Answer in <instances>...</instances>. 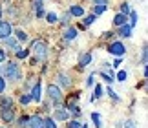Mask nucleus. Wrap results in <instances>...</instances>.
Returning a JSON list of instances; mask_svg holds the SVG:
<instances>
[{
    "mask_svg": "<svg viewBox=\"0 0 148 128\" xmlns=\"http://www.w3.org/2000/svg\"><path fill=\"white\" fill-rule=\"evenodd\" d=\"M130 11H132V9H130V4L123 2V4H121V13H123V15H128Z\"/></svg>",
    "mask_w": 148,
    "mask_h": 128,
    "instance_id": "28",
    "label": "nucleus"
},
{
    "mask_svg": "<svg viewBox=\"0 0 148 128\" xmlns=\"http://www.w3.org/2000/svg\"><path fill=\"white\" fill-rule=\"evenodd\" d=\"M130 28H134L135 24H137V13H135V11H130Z\"/></svg>",
    "mask_w": 148,
    "mask_h": 128,
    "instance_id": "22",
    "label": "nucleus"
},
{
    "mask_svg": "<svg viewBox=\"0 0 148 128\" xmlns=\"http://www.w3.org/2000/svg\"><path fill=\"white\" fill-rule=\"evenodd\" d=\"M27 119H29L27 115H22V117L18 119V125H20V126H27Z\"/></svg>",
    "mask_w": 148,
    "mask_h": 128,
    "instance_id": "31",
    "label": "nucleus"
},
{
    "mask_svg": "<svg viewBox=\"0 0 148 128\" xmlns=\"http://www.w3.org/2000/svg\"><path fill=\"white\" fill-rule=\"evenodd\" d=\"M0 117H2L4 123H13V121H15V112H13V108H2Z\"/></svg>",
    "mask_w": 148,
    "mask_h": 128,
    "instance_id": "6",
    "label": "nucleus"
},
{
    "mask_svg": "<svg viewBox=\"0 0 148 128\" xmlns=\"http://www.w3.org/2000/svg\"><path fill=\"white\" fill-rule=\"evenodd\" d=\"M121 66V57H117L115 61H113V68H119Z\"/></svg>",
    "mask_w": 148,
    "mask_h": 128,
    "instance_id": "40",
    "label": "nucleus"
},
{
    "mask_svg": "<svg viewBox=\"0 0 148 128\" xmlns=\"http://www.w3.org/2000/svg\"><path fill=\"white\" fill-rule=\"evenodd\" d=\"M0 104H2V108H11L13 106V101H11L9 97H2L0 99Z\"/></svg>",
    "mask_w": 148,
    "mask_h": 128,
    "instance_id": "20",
    "label": "nucleus"
},
{
    "mask_svg": "<svg viewBox=\"0 0 148 128\" xmlns=\"http://www.w3.org/2000/svg\"><path fill=\"white\" fill-rule=\"evenodd\" d=\"M4 88H5V79H4V77H0V94L4 92Z\"/></svg>",
    "mask_w": 148,
    "mask_h": 128,
    "instance_id": "36",
    "label": "nucleus"
},
{
    "mask_svg": "<svg viewBox=\"0 0 148 128\" xmlns=\"http://www.w3.org/2000/svg\"><path fill=\"white\" fill-rule=\"evenodd\" d=\"M33 6H35V13H37V17H42L44 15V6H42V2H40V0H35V4H33Z\"/></svg>",
    "mask_w": 148,
    "mask_h": 128,
    "instance_id": "17",
    "label": "nucleus"
},
{
    "mask_svg": "<svg viewBox=\"0 0 148 128\" xmlns=\"http://www.w3.org/2000/svg\"><path fill=\"white\" fill-rule=\"evenodd\" d=\"M95 22V15H88V17H84V26H90V24H93Z\"/></svg>",
    "mask_w": 148,
    "mask_h": 128,
    "instance_id": "26",
    "label": "nucleus"
},
{
    "mask_svg": "<svg viewBox=\"0 0 148 128\" xmlns=\"http://www.w3.org/2000/svg\"><path fill=\"white\" fill-rule=\"evenodd\" d=\"M75 37H77V30H75V28H68V30L64 31V39L66 40H73Z\"/></svg>",
    "mask_w": 148,
    "mask_h": 128,
    "instance_id": "15",
    "label": "nucleus"
},
{
    "mask_svg": "<svg viewBox=\"0 0 148 128\" xmlns=\"http://www.w3.org/2000/svg\"><path fill=\"white\" fill-rule=\"evenodd\" d=\"M146 53H148V51H146V46H145V48H143V57H141V62H143V64H146Z\"/></svg>",
    "mask_w": 148,
    "mask_h": 128,
    "instance_id": "37",
    "label": "nucleus"
},
{
    "mask_svg": "<svg viewBox=\"0 0 148 128\" xmlns=\"http://www.w3.org/2000/svg\"><path fill=\"white\" fill-rule=\"evenodd\" d=\"M0 15H2V11H0Z\"/></svg>",
    "mask_w": 148,
    "mask_h": 128,
    "instance_id": "44",
    "label": "nucleus"
},
{
    "mask_svg": "<svg viewBox=\"0 0 148 128\" xmlns=\"http://www.w3.org/2000/svg\"><path fill=\"white\" fill-rule=\"evenodd\" d=\"M4 77H8V79H20L22 77V73H20V70H18V64H15V62H8V66H4Z\"/></svg>",
    "mask_w": 148,
    "mask_h": 128,
    "instance_id": "2",
    "label": "nucleus"
},
{
    "mask_svg": "<svg viewBox=\"0 0 148 128\" xmlns=\"http://www.w3.org/2000/svg\"><path fill=\"white\" fill-rule=\"evenodd\" d=\"M130 35H132V28H130V24L119 26V37H130Z\"/></svg>",
    "mask_w": 148,
    "mask_h": 128,
    "instance_id": "13",
    "label": "nucleus"
},
{
    "mask_svg": "<svg viewBox=\"0 0 148 128\" xmlns=\"http://www.w3.org/2000/svg\"><path fill=\"white\" fill-rule=\"evenodd\" d=\"M110 0H95V6H106Z\"/></svg>",
    "mask_w": 148,
    "mask_h": 128,
    "instance_id": "39",
    "label": "nucleus"
},
{
    "mask_svg": "<svg viewBox=\"0 0 148 128\" xmlns=\"http://www.w3.org/2000/svg\"><path fill=\"white\" fill-rule=\"evenodd\" d=\"M4 61H5V51L0 50V62H4Z\"/></svg>",
    "mask_w": 148,
    "mask_h": 128,
    "instance_id": "41",
    "label": "nucleus"
},
{
    "mask_svg": "<svg viewBox=\"0 0 148 128\" xmlns=\"http://www.w3.org/2000/svg\"><path fill=\"white\" fill-rule=\"evenodd\" d=\"M13 33V28L8 20H0V39H8Z\"/></svg>",
    "mask_w": 148,
    "mask_h": 128,
    "instance_id": "5",
    "label": "nucleus"
},
{
    "mask_svg": "<svg viewBox=\"0 0 148 128\" xmlns=\"http://www.w3.org/2000/svg\"><path fill=\"white\" fill-rule=\"evenodd\" d=\"M5 46H8V48H11V50H16V48H18L16 40H15V39H11V37H8V39H5Z\"/></svg>",
    "mask_w": 148,
    "mask_h": 128,
    "instance_id": "19",
    "label": "nucleus"
},
{
    "mask_svg": "<svg viewBox=\"0 0 148 128\" xmlns=\"http://www.w3.org/2000/svg\"><path fill=\"white\" fill-rule=\"evenodd\" d=\"M106 11V6H93V15L97 17V15H101V13H104Z\"/></svg>",
    "mask_w": 148,
    "mask_h": 128,
    "instance_id": "23",
    "label": "nucleus"
},
{
    "mask_svg": "<svg viewBox=\"0 0 148 128\" xmlns=\"http://www.w3.org/2000/svg\"><path fill=\"white\" fill-rule=\"evenodd\" d=\"M108 51H110L112 55L123 57L124 53H126V48H124V44H123V42H112L110 46H108Z\"/></svg>",
    "mask_w": 148,
    "mask_h": 128,
    "instance_id": "4",
    "label": "nucleus"
},
{
    "mask_svg": "<svg viewBox=\"0 0 148 128\" xmlns=\"http://www.w3.org/2000/svg\"><path fill=\"white\" fill-rule=\"evenodd\" d=\"M55 119H60V121L70 119V112L66 108H55Z\"/></svg>",
    "mask_w": 148,
    "mask_h": 128,
    "instance_id": "8",
    "label": "nucleus"
},
{
    "mask_svg": "<svg viewBox=\"0 0 148 128\" xmlns=\"http://www.w3.org/2000/svg\"><path fill=\"white\" fill-rule=\"evenodd\" d=\"M124 128H135V121H132V119H128L126 123H124Z\"/></svg>",
    "mask_w": 148,
    "mask_h": 128,
    "instance_id": "35",
    "label": "nucleus"
},
{
    "mask_svg": "<svg viewBox=\"0 0 148 128\" xmlns=\"http://www.w3.org/2000/svg\"><path fill=\"white\" fill-rule=\"evenodd\" d=\"M108 94H110V95H112L113 99H115V101L119 99V97H117V94H115V92H113V90H110V88H108Z\"/></svg>",
    "mask_w": 148,
    "mask_h": 128,
    "instance_id": "42",
    "label": "nucleus"
},
{
    "mask_svg": "<svg viewBox=\"0 0 148 128\" xmlns=\"http://www.w3.org/2000/svg\"><path fill=\"white\" fill-rule=\"evenodd\" d=\"M101 77L104 79L106 83H110V84L113 83V81H115V79H113V75H112V73H102V72H101Z\"/></svg>",
    "mask_w": 148,
    "mask_h": 128,
    "instance_id": "27",
    "label": "nucleus"
},
{
    "mask_svg": "<svg viewBox=\"0 0 148 128\" xmlns=\"http://www.w3.org/2000/svg\"><path fill=\"white\" fill-rule=\"evenodd\" d=\"M44 128H57V123H55V119H51V117L44 119Z\"/></svg>",
    "mask_w": 148,
    "mask_h": 128,
    "instance_id": "21",
    "label": "nucleus"
},
{
    "mask_svg": "<svg viewBox=\"0 0 148 128\" xmlns=\"http://www.w3.org/2000/svg\"><path fill=\"white\" fill-rule=\"evenodd\" d=\"M70 15L71 17H84V8L82 6H71Z\"/></svg>",
    "mask_w": 148,
    "mask_h": 128,
    "instance_id": "12",
    "label": "nucleus"
},
{
    "mask_svg": "<svg viewBox=\"0 0 148 128\" xmlns=\"http://www.w3.org/2000/svg\"><path fill=\"white\" fill-rule=\"evenodd\" d=\"M93 79H95V73H92V75H90V77H88L86 84H88V86H92V84H93Z\"/></svg>",
    "mask_w": 148,
    "mask_h": 128,
    "instance_id": "38",
    "label": "nucleus"
},
{
    "mask_svg": "<svg viewBox=\"0 0 148 128\" xmlns=\"http://www.w3.org/2000/svg\"><path fill=\"white\" fill-rule=\"evenodd\" d=\"M82 128H88V126H86V125H82Z\"/></svg>",
    "mask_w": 148,
    "mask_h": 128,
    "instance_id": "43",
    "label": "nucleus"
},
{
    "mask_svg": "<svg viewBox=\"0 0 148 128\" xmlns=\"http://www.w3.org/2000/svg\"><path fill=\"white\" fill-rule=\"evenodd\" d=\"M59 84L62 86V88H70V86H71V79L68 77V75H64V73H59Z\"/></svg>",
    "mask_w": 148,
    "mask_h": 128,
    "instance_id": "11",
    "label": "nucleus"
},
{
    "mask_svg": "<svg viewBox=\"0 0 148 128\" xmlns=\"http://www.w3.org/2000/svg\"><path fill=\"white\" fill-rule=\"evenodd\" d=\"M70 19H71V15H70V13H66V15H64V17L60 19V22H62V24L66 26V24H70Z\"/></svg>",
    "mask_w": 148,
    "mask_h": 128,
    "instance_id": "32",
    "label": "nucleus"
},
{
    "mask_svg": "<svg viewBox=\"0 0 148 128\" xmlns=\"http://www.w3.org/2000/svg\"><path fill=\"white\" fill-rule=\"evenodd\" d=\"M46 19H48L49 24H55V22H57V15H55V13H48V15H46Z\"/></svg>",
    "mask_w": 148,
    "mask_h": 128,
    "instance_id": "30",
    "label": "nucleus"
},
{
    "mask_svg": "<svg viewBox=\"0 0 148 128\" xmlns=\"http://www.w3.org/2000/svg\"><path fill=\"white\" fill-rule=\"evenodd\" d=\"M102 95V88H101V86L97 84V86H95V92H93V95H92V99H93V101H95V99H99Z\"/></svg>",
    "mask_w": 148,
    "mask_h": 128,
    "instance_id": "25",
    "label": "nucleus"
},
{
    "mask_svg": "<svg viewBox=\"0 0 148 128\" xmlns=\"http://www.w3.org/2000/svg\"><path fill=\"white\" fill-rule=\"evenodd\" d=\"M48 95H49V99H51L53 104H59L62 101V92H60V88L57 84H49L48 86Z\"/></svg>",
    "mask_w": 148,
    "mask_h": 128,
    "instance_id": "3",
    "label": "nucleus"
},
{
    "mask_svg": "<svg viewBox=\"0 0 148 128\" xmlns=\"http://www.w3.org/2000/svg\"><path fill=\"white\" fill-rule=\"evenodd\" d=\"M92 121L95 123V126H97V128H101V115H99L97 112H93V114H92Z\"/></svg>",
    "mask_w": 148,
    "mask_h": 128,
    "instance_id": "24",
    "label": "nucleus"
},
{
    "mask_svg": "<svg viewBox=\"0 0 148 128\" xmlns=\"http://www.w3.org/2000/svg\"><path fill=\"white\" fill-rule=\"evenodd\" d=\"M29 101H31V95H22V97H20V103H22V104H27Z\"/></svg>",
    "mask_w": 148,
    "mask_h": 128,
    "instance_id": "34",
    "label": "nucleus"
},
{
    "mask_svg": "<svg viewBox=\"0 0 148 128\" xmlns=\"http://www.w3.org/2000/svg\"><path fill=\"white\" fill-rule=\"evenodd\" d=\"M126 15H123V13H117L115 17H113V26H124V24H126Z\"/></svg>",
    "mask_w": 148,
    "mask_h": 128,
    "instance_id": "10",
    "label": "nucleus"
},
{
    "mask_svg": "<svg viewBox=\"0 0 148 128\" xmlns=\"http://www.w3.org/2000/svg\"><path fill=\"white\" fill-rule=\"evenodd\" d=\"M92 62V53H84L81 57V61H79V68H84V66H88V64Z\"/></svg>",
    "mask_w": 148,
    "mask_h": 128,
    "instance_id": "14",
    "label": "nucleus"
},
{
    "mask_svg": "<svg viewBox=\"0 0 148 128\" xmlns=\"http://www.w3.org/2000/svg\"><path fill=\"white\" fill-rule=\"evenodd\" d=\"M15 35H16V40H18V42H26V40H27V33L22 31V30H16Z\"/></svg>",
    "mask_w": 148,
    "mask_h": 128,
    "instance_id": "18",
    "label": "nucleus"
},
{
    "mask_svg": "<svg viewBox=\"0 0 148 128\" xmlns=\"http://www.w3.org/2000/svg\"><path fill=\"white\" fill-rule=\"evenodd\" d=\"M31 51L35 53L37 61H44L48 57V44L44 40H35V42H31Z\"/></svg>",
    "mask_w": 148,
    "mask_h": 128,
    "instance_id": "1",
    "label": "nucleus"
},
{
    "mask_svg": "<svg viewBox=\"0 0 148 128\" xmlns=\"http://www.w3.org/2000/svg\"><path fill=\"white\" fill-rule=\"evenodd\" d=\"M117 81L124 83V81H126V72H119V73H117Z\"/></svg>",
    "mask_w": 148,
    "mask_h": 128,
    "instance_id": "33",
    "label": "nucleus"
},
{
    "mask_svg": "<svg viewBox=\"0 0 148 128\" xmlns=\"http://www.w3.org/2000/svg\"><path fill=\"white\" fill-rule=\"evenodd\" d=\"M68 128H82V125L79 123V121L73 119V121H70V123H68Z\"/></svg>",
    "mask_w": 148,
    "mask_h": 128,
    "instance_id": "29",
    "label": "nucleus"
},
{
    "mask_svg": "<svg viewBox=\"0 0 148 128\" xmlns=\"http://www.w3.org/2000/svg\"><path fill=\"white\" fill-rule=\"evenodd\" d=\"M31 101H40V83H37L35 86L31 88Z\"/></svg>",
    "mask_w": 148,
    "mask_h": 128,
    "instance_id": "9",
    "label": "nucleus"
},
{
    "mask_svg": "<svg viewBox=\"0 0 148 128\" xmlns=\"http://www.w3.org/2000/svg\"><path fill=\"white\" fill-rule=\"evenodd\" d=\"M15 53H16V59H27V57H29V50H20V48H16L15 50Z\"/></svg>",
    "mask_w": 148,
    "mask_h": 128,
    "instance_id": "16",
    "label": "nucleus"
},
{
    "mask_svg": "<svg viewBox=\"0 0 148 128\" xmlns=\"http://www.w3.org/2000/svg\"><path fill=\"white\" fill-rule=\"evenodd\" d=\"M27 126H31V128H44V119L38 117V115H31V117L27 119Z\"/></svg>",
    "mask_w": 148,
    "mask_h": 128,
    "instance_id": "7",
    "label": "nucleus"
}]
</instances>
